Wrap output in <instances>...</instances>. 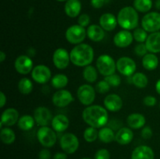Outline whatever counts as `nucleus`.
Returning a JSON list of instances; mask_svg holds the SVG:
<instances>
[{"label": "nucleus", "instance_id": "obj_40", "mask_svg": "<svg viewBox=\"0 0 160 159\" xmlns=\"http://www.w3.org/2000/svg\"><path fill=\"white\" fill-rule=\"evenodd\" d=\"M148 48H147L145 44L140 43L139 45H136L135 48H134V52L137 55L141 56V57H144L146 54H148Z\"/></svg>", "mask_w": 160, "mask_h": 159}, {"label": "nucleus", "instance_id": "obj_6", "mask_svg": "<svg viewBox=\"0 0 160 159\" xmlns=\"http://www.w3.org/2000/svg\"><path fill=\"white\" fill-rule=\"evenodd\" d=\"M142 26L147 32L154 33L160 30V13L151 12L144 16L142 20Z\"/></svg>", "mask_w": 160, "mask_h": 159}, {"label": "nucleus", "instance_id": "obj_38", "mask_svg": "<svg viewBox=\"0 0 160 159\" xmlns=\"http://www.w3.org/2000/svg\"><path fill=\"white\" fill-rule=\"evenodd\" d=\"M105 80L111 86V87H118L121 83V79L117 74H112L105 77Z\"/></svg>", "mask_w": 160, "mask_h": 159}, {"label": "nucleus", "instance_id": "obj_4", "mask_svg": "<svg viewBox=\"0 0 160 159\" xmlns=\"http://www.w3.org/2000/svg\"><path fill=\"white\" fill-rule=\"evenodd\" d=\"M96 66L98 71L102 76H108L114 74L117 70V62L109 55H102L96 61Z\"/></svg>", "mask_w": 160, "mask_h": 159}, {"label": "nucleus", "instance_id": "obj_39", "mask_svg": "<svg viewBox=\"0 0 160 159\" xmlns=\"http://www.w3.org/2000/svg\"><path fill=\"white\" fill-rule=\"evenodd\" d=\"M110 87L111 86L104 80H101L97 83L95 86V90L99 94H106L110 90Z\"/></svg>", "mask_w": 160, "mask_h": 159}, {"label": "nucleus", "instance_id": "obj_53", "mask_svg": "<svg viewBox=\"0 0 160 159\" xmlns=\"http://www.w3.org/2000/svg\"><path fill=\"white\" fill-rule=\"evenodd\" d=\"M82 159H91V158H88V157H84V158H82Z\"/></svg>", "mask_w": 160, "mask_h": 159}, {"label": "nucleus", "instance_id": "obj_50", "mask_svg": "<svg viewBox=\"0 0 160 159\" xmlns=\"http://www.w3.org/2000/svg\"><path fill=\"white\" fill-rule=\"evenodd\" d=\"M156 90L157 91V93L160 95V79L156 82Z\"/></svg>", "mask_w": 160, "mask_h": 159}, {"label": "nucleus", "instance_id": "obj_12", "mask_svg": "<svg viewBox=\"0 0 160 159\" xmlns=\"http://www.w3.org/2000/svg\"><path fill=\"white\" fill-rule=\"evenodd\" d=\"M53 63L59 70H64L69 65L70 62V56L68 51L63 48H57L53 53Z\"/></svg>", "mask_w": 160, "mask_h": 159}, {"label": "nucleus", "instance_id": "obj_54", "mask_svg": "<svg viewBox=\"0 0 160 159\" xmlns=\"http://www.w3.org/2000/svg\"><path fill=\"white\" fill-rule=\"evenodd\" d=\"M159 108H160V104H159Z\"/></svg>", "mask_w": 160, "mask_h": 159}, {"label": "nucleus", "instance_id": "obj_5", "mask_svg": "<svg viewBox=\"0 0 160 159\" xmlns=\"http://www.w3.org/2000/svg\"><path fill=\"white\" fill-rule=\"evenodd\" d=\"M65 35L67 41L70 44L79 45L85 39L87 36V31L81 25H73L67 28Z\"/></svg>", "mask_w": 160, "mask_h": 159}, {"label": "nucleus", "instance_id": "obj_7", "mask_svg": "<svg viewBox=\"0 0 160 159\" xmlns=\"http://www.w3.org/2000/svg\"><path fill=\"white\" fill-rule=\"evenodd\" d=\"M37 137L41 144L45 147H52L57 139L55 131L48 126H42L38 130Z\"/></svg>", "mask_w": 160, "mask_h": 159}, {"label": "nucleus", "instance_id": "obj_21", "mask_svg": "<svg viewBox=\"0 0 160 159\" xmlns=\"http://www.w3.org/2000/svg\"><path fill=\"white\" fill-rule=\"evenodd\" d=\"M134 137L133 131L130 128L122 127L116 133L115 140L121 145H126L131 143Z\"/></svg>", "mask_w": 160, "mask_h": 159}, {"label": "nucleus", "instance_id": "obj_2", "mask_svg": "<svg viewBox=\"0 0 160 159\" xmlns=\"http://www.w3.org/2000/svg\"><path fill=\"white\" fill-rule=\"evenodd\" d=\"M70 62L77 66H87L94 59V50L88 44L77 45L70 53Z\"/></svg>", "mask_w": 160, "mask_h": 159}, {"label": "nucleus", "instance_id": "obj_19", "mask_svg": "<svg viewBox=\"0 0 160 159\" xmlns=\"http://www.w3.org/2000/svg\"><path fill=\"white\" fill-rule=\"evenodd\" d=\"M155 155L152 149L146 145H142L133 151L131 159H154Z\"/></svg>", "mask_w": 160, "mask_h": 159}, {"label": "nucleus", "instance_id": "obj_48", "mask_svg": "<svg viewBox=\"0 0 160 159\" xmlns=\"http://www.w3.org/2000/svg\"><path fill=\"white\" fill-rule=\"evenodd\" d=\"M53 159H67V156L65 153H56L54 155Z\"/></svg>", "mask_w": 160, "mask_h": 159}, {"label": "nucleus", "instance_id": "obj_18", "mask_svg": "<svg viewBox=\"0 0 160 159\" xmlns=\"http://www.w3.org/2000/svg\"><path fill=\"white\" fill-rule=\"evenodd\" d=\"M19 112L13 108H9L2 113L1 122L6 126H13L15 123H18Z\"/></svg>", "mask_w": 160, "mask_h": 159}, {"label": "nucleus", "instance_id": "obj_29", "mask_svg": "<svg viewBox=\"0 0 160 159\" xmlns=\"http://www.w3.org/2000/svg\"><path fill=\"white\" fill-rule=\"evenodd\" d=\"M116 134L113 130L109 127H102L98 131V138L102 142L109 143L115 140Z\"/></svg>", "mask_w": 160, "mask_h": 159}, {"label": "nucleus", "instance_id": "obj_1", "mask_svg": "<svg viewBox=\"0 0 160 159\" xmlns=\"http://www.w3.org/2000/svg\"><path fill=\"white\" fill-rule=\"evenodd\" d=\"M84 121L92 127L102 128L108 123L109 115L105 108L100 105H89L83 111Z\"/></svg>", "mask_w": 160, "mask_h": 159}, {"label": "nucleus", "instance_id": "obj_33", "mask_svg": "<svg viewBox=\"0 0 160 159\" xmlns=\"http://www.w3.org/2000/svg\"><path fill=\"white\" fill-rule=\"evenodd\" d=\"M83 77L87 82L94 83L98 78V72L92 65H87L83 70Z\"/></svg>", "mask_w": 160, "mask_h": 159}, {"label": "nucleus", "instance_id": "obj_46", "mask_svg": "<svg viewBox=\"0 0 160 159\" xmlns=\"http://www.w3.org/2000/svg\"><path fill=\"white\" fill-rule=\"evenodd\" d=\"M92 6L95 9L102 8L105 4V0H91Z\"/></svg>", "mask_w": 160, "mask_h": 159}, {"label": "nucleus", "instance_id": "obj_35", "mask_svg": "<svg viewBox=\"0 0 160 159\" xmlns=\"http://www.w3.org/2000/svg\"><path fill=\"white\" fill-rule=\"evenodd\" d=\"M18 89L23 94H29L33 90V84L28 78H22L18 83Z\"/></svg>", "mask_w": 160, "mask_h": 159}, {"label": "nucleus", "instance_id": "obj_52", "mask_svg": "<svg viewBox=\"0 0 160 159\" xmlns=\"http://www.w3.org/2000/svg\"><path fill=\"white\" fill-rule=\"evenodd\" d=\"M59 2H65V1H68V0H57Z\"/></svg>", "mask_w": 160, "mask_h": 159}, {"label": "nucleus", "instance_id": "obj_3", "mask_svg": "<svg viewBox=\"0 0 160 159\" xmlns=\"http://www.w3.org/2000/svg\"><path fill=\"white\" fill-rule=\"evenodd\" d=\"M119 25L124 30L136 29L138 25V14L131 6H126L120 9L117 16Z\"/></svg>", "mask_w": 160, "mask_h": 159}, {"label": "nucleus", "instance_id": "obj_15", "mask_svg": "<svg viewBox=\"0 0 160 159\" xmlns=\"http://www.w3.org/2000/svg\"><path fill=\"white\" fill-rule=\"evenodd\" d=\"M34 118L39 126H47L50 123H52L53 117L52 112L48 108L41 106L34 110Z\"/></svg>", "mask_w": 160, "mask_h": 159}, {"label": "nucleus", "instance_id": "obj_25", "mask_svg": "<svg viewBox=\"0 0 160 159\" xmlns=\"http://www.w3.org/2000/svg\"><path fill=\"white\" fill-rule=\"evenodd\" d=\"M145 117L140 113H132L128 115L127 118V123L131 129H141L145 124Z\"/></svg>", "mask_w": 160, "mask_h": 159}, {"label": "nucleus", "instance_id": "obj_28", "mask_svg": "<svg viewBox=\"0 0 160 159\" xmlns=\"http://www.w3.org/2000/svg\"><path fill=\"white\" fill-rule=\"evenodd\" d=\"M34 123H35V120L34 117L29 115H24L20 117L17 124L20 129L23 131H28L34 127Z\"/></svg>", "mask_w": 160, "mask_h": 159}, {"label": "nucleus", "instance_id": "obj_26", "mask_svg": "<svg viewBox=\"0 0 160 159\" xmlns=\"http://www.w3.org/2000/svg\"><path fill=\"white\" fill-rule=\"evenodd\" d=\"M81 9V4L79 0H68L65 4V12L71 18L78 17Z\"/></svg>", "mask_w": 160, "mask_h": 159}, {"label": "nucleus", "instance_id": "obj_41", "mask_svg": "<svg viewBox=\"0 0 160 159\" xmlns=\"http://www.w3.org/2000/svg\"><path fill=\"white\" fill-rule=\"evenodd\" d=\"M95 159H110V154L106 149H100L95 153Z\"/></svg>", "mask_w": 160, "mask_h": 159}, {"label": "nucleus", "instance_id": "obj_37", "mask_svg": "<svg viewBox=\"0 0 160 159\" xmlns=\"http://www.w3.org/2000/svg\"><path fill=\"white\" fill-rule=\"evenodd\" d=\"M133 36H134V40L140 43L146 41L147 38H148L147 31L142 28H136L133 33Z\"/></svg>", "mask_w": 160, "mask_h": 159}, {"label": "nucleus", "instance_id": "obj_27", "mask_svg": "<svg viewBox=\"0 0 160 159\" xmlns=\"http://www.w3.org/2000/svg\"><path fill=\"white\" fill-rule=\"evenodd\" d=\"M159 65V59L154 53H148L142 59V65L147 70H156Z\"/></svg>", "mask_w": 160, "mask_h": 159}, {"label": "nucleus", "instance_id": "obj_32", "mask_svg": "<svg viewBox=\"0 0 160 159\" xmlns=\"http://www.w3.org/2000/svg\"><path fill=\"white\" fill-rule=\"evenodd\" d=\"M132 84L138 88H145L148 84V77L142 73H135L132 76Z\"/></svg>", "mask_w": 160, "mask_h": 159}, {"label": "nucleus", "instance_id": "obj_22", "mask_svg": "<svg viewBox=\"0 0 160 159\" xmlns=\"http://www.w3.org/2000/svg\"><path fill=\"white\" fill-rule=\"evenodd\" d=\"M148 51L151 53H159L160 52V32L152 33L148 36L146 41H145Z\"/></svg>", "mask_w": 160, "mask_h": 159}, {"label": "nucleus", "instance_id": "obj_20", "mask_svg": "<svg viewBox=\"0 0 160 159\" xmlns=\"http://www.w3.org/2000/svg\"><path fill=\"white\" fill-rule=\"evenodd\" d=\"M100 26L106 31H112L117 27V18L112 13H104L99 19Z\"/></svg>", "mask_w": 160, "mask_h": 159}, {"label": "nucleus", "instance_id": "obj_16", "mask_svg": "<svg viewBox=\"0 0 160 159\" xmlns=\"http://www.w3.org/2000/svg\"><path fill=\"white\" fill-rule=\"evenodd\" d=\"M134 36L128 30H122L114 36L113 41L116 46L119 48H126L131 45Z\"/></svg>", "mask_w": 160, "mask_h": 159}, {"label": "nucleus", "instance_id": "obj_47", "mask_svg": "<svg viewBox=\"0 0 160 159\" xmlns=\"http://www.w3.org/2000/svg\"><path fill=\"white\" fill-rule=\"evenodd\" d=\"M0 99H1V103H0V108H3L6 103V97L2 91L0 92Z\"/></svg>", "mask_w": 160, "mask_h": 159}, {"label": "nucleus", "instance_id": "obj_11", "mask_svg": "<svg viewBox=\"0 0 160 159\" xmlns=\"http://www.w3.org/2000/svg\"><path fill=\"white\" fill-rule=\"evenodd\" d=\"M32 79L38 84H46L51 79L52 73L50 69L45 65H38L34 67L31 72Z\"/></svg>", "mask_w": 160, "mask_h": 159}, {"label": "nucleus", "instance_id": "obj_23", "mask_svg": "<svg viewBox=\"0 0 160 159\" xmlns=\"http://www.w3.org/2000/svg\"><path fill=\"white\" fill-rule=\"evenodd\" d=\"M69 125H70V121H69L68 118L62 114L56 115L53 117L52 120V126L56 132H63L66 129H67Z\"/></svg>", "mask_w": 160, "mask_h": 159}, {"label": "nucleus", "instance_id": "obj_51", "mask_svg": "<svg viewBox=\"0 0 160 159\" xmlns=\"http://www.w3.org/2000/svg\"><path fill=\"white\" fill-rule=\"evenodd\" d=\"M156 8L158 9H160V0H157L156 2Z\"/></svg>", "mask_w": 160, "mask_h": 159}, {"label": "nucleus", "instance_id": "obj_42", "mask_svg": "<svg viewBox=\"0 0 160 159\" xmlns=\"http://www.w3.org/2000/svg\"><path fill=\"white\" fill-rule=\"evenodd\" d=\"M90 21V17L87 15V14H81L79 17V18H78V23H79V25L82 26L83 27L88 26Z\"/></svg>", "mask_w": 160, "mask_h": 159}, {"label": "nucleus", "instance_id": "obj_14", "mask_svg": "<svg viewBox=\"0 0 160 159\" xmlns=\"http://www.w3.org/2000/svg\"><path fill=\"white\" fill-rule=\"evenodd\" d=\"M16 70L17 73L22 75L28 74L33 70V62L29 56L26 55H22L16 59L14 63Z\"/></svg>", "mask_w": 160, "mask_h": 159}, {"label": "nucleus", "instance_id": "obj_43", "mask_svg": "<svg viewBox=\"0 0 160 159\" xmlns=\"http://www.w3.org/2000/svg\"><path fill=\"white\" fill-rule=\"evenodd\" d=\"M144 104H145L148 107H153V106L156 105V98H155L154 96H151V95H148V96H146L145 98H144Z\"/></svg>", "mask_w": 160, "mask_h": 159}, {"label": "nucleus", "instance_id": "obj_49", "mask_svg": "<svg viewBox=\"0 0 160 159\" xmlns=\"http://www.w3.org/2000/svg\"><path fill=\"white\" fill-rule=\"evenodd\" d=\"M6 59V55L4 51H0V62H3Z\"/></svg>", "mask_w": 160, "mask_h": 159}, {"label": "nucleus", "instance_id": "obj_8", "mask_svg": "<svg viewBox=\"0 0 160 159\" xmlns=\"http://www.w3.org/2000/svg\"><path fill=\"white\" fill-rule=\"evenodd\" d=\"M60 147L67 154H73L79 147V140L76 135L71 132L63 134L60 138Z\"/></svg>", "mask_w": 160, "mask_h": 159}, {"label": "nucleus", "instance_id": "obj_30", "mask_svg": "<svg viewBox=\"0 0 160 159\" xmlns=\"http://www.w3.org/2000/svg\"><path fill=\"white\" fill-rule=\"evenodd\" d=\"M0 138L2 142L5 144H11L16 140L15 132L10 128H2L0 132Z\"/></svg>", "mask_w": 160, "mask_h": 159}, {"label": "nucleus", "instance_id": "obj_45", "mask_svg": "<svg viewBox=\"0 0 160 159\" xmlns=\"http://www.w3.org/2000/svg\"><path fill=\"white\" fill-rule=\"evenodd\" d=\"M39 159H50L51 158V152L48 149H42L39 152L38 154Z\"/></svg>", "mask_w": 160, "mask_h": 159}, {"label": "nucleus", "instance_id": "obj_34", "mask_svg": "<svg viewBox=\"0 0 160 159\" xmlns=\"http://www.w3.org/2000/svg\"><path fill=\"white\" fill-rule=\"evenodd\" d=\"M134 9L141 12H147L152 7V0H134Z\"/></svg>", "mask_w": 160, "mask_h": 159}, {"label": "nucleus", "instance_id": "obj_9", "mask_svg": "<svg viewBox=\"0 0 160 159\" xmlns=\"http://www.w3.org/2000/svg\"><path fill=\"white\" fill-rule=\"evenodd\" d=\"M77 95L81 104L89 106L95 101V90L92 86L89 84H83L78 89Z\"/></svg>", "mask_w": 160, "mask_h": 159}, {"label": "nucleus", "instance_id": "obj_17", "mask_svg": "<svg viewBox=\"0 0 160 159\" xmlns=\"http://www.w3.org/2000/svg\"><path fill=\"white\" fill-rule=\"evenodd\" d=\"M103 103L106 108L110 112H118L123 107V101L121 98L115 94H108L105 98Z\"/></svg>", "mask_w": 160, "mask_h": 159}, {"label": "nucleus", "instance_id": "obj_13", "mask_svg": "<svg viewBox=\"0 0 160 159\" xmlns=\"http://www.w3.org/2000/svg\"><path fill=\"white\" fill-rule=\"evenodd\" d=\"M73 101V94L70 93V91L63 89L56 91L52 96V103L54 105L59 108L67 107Z\"/></svg>", "mask_w": 160, "mask_h": 159}, {"label": "nucleus", "instance_id": "obj_10", "mask_svg": "<svg viewBox=\"0 0 160 159\" xmlns=\"http://www.w3.org/2000/svg\"><path fill=\"white\" fill-rule=\"evenodd\" d=\"M117 70L126 76H131L135 73L136 63L131 58L121 57L117 62Z\"/></svg>", "mask_w": 160, "mask_h": 159}, {"label": "nucleus", "instance_id": "obj_31", "mask_svg": "<svg viewBox=\"0 0 160 159\" xmlns=\"http://www.w3.org/2000/svg\"><path fill=\"white\" fill-rule=\"evenodd\" d=\"M68 82V77L64 74H56V76H53L51 80L52 87L54 88L59 89V90L67 87Z\"/></svg>", "mask_w": 160, "mask_h": 159}, {"label": "nucleus", "instance_id": "obj_24", "mask_svg": "<svg viewBox=\"0 0 160 159\" xmlns=\"http://www.w3.org/2000/svg\"><path fill=\"white\" fill-rule=\"evenodd\" d=\"M87 35L89 39L95 42L101 41L105 37V30L101 26L92 24L88 27Z\"/></svg>", "mask_w": 160, "mask_h": 159}, {"label": "nucleus", "instance_id": "obj_44", "mask_svg": "<svg viewBox=\"0 0 160 159\" xmlns=\"http://www.w3.org/2000/svg\"><path fill=\"white\" fill-rule=\"evenodd\" d=\"M152 130L149 126H145L142 129V137L144 139H146V140L150 139L152 137Z\"/></svg>", "mask_w": 160, "mask_h": 159}, {"label": "nucleus", "instance_id": "obj_36", "mask_svg": "<svg viewBox=\"0 0 160 159\" xmlns=\"http://www.w3.org/2000/svg\"><path fill=\"white\" fill-rule=\"evenodd\" d=\"M98 137V131L96 128L89 126L84 130V138L88 143H92L95 140H97Z\"/></svg>", "mask_w": 160, "mask_h": 159}]
</instances>
